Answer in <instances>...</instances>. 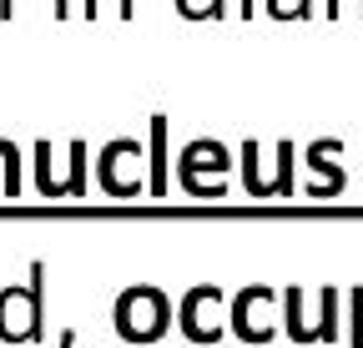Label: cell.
Wrapping results in <instances>:
<instances>
[{
    "label": "cell",
    "instance_id": "cell-1",
    "mask_svg": "<svg viewBox=\"0 0 363 348\" xmlns=\"http://www.w3.org/2000/svg\"><path fill=\"white\" fill-rule=\"evenodd\" d=\"M116 323H121V333L136 338V343L162 338V328H167V298H162L157 288H131V293L116 303Z\"/></svg>",
    "mask_w": 363,
    "mask_h": 348
},
{
    "label": "cell",
    "instance_id": "cell-2",
    "mask_svg": "<svg viewBox=\"0 0 363 348\" xmlns=\"http://www.w3.org/2000/svg\"><path fill=\"white\" fill-rule=\"evenodd\" d=\"M227 172V167H233V157H227V147L222 142H192L187 152H182V182H197V172Z\"/></svg>",
    "mask_w": 363,
    "mask_h": 348
},
{
    "label": "cell",
    "instance_id": "cell-3",
    "mask_svg": "<svg viewBox=\"0 0 363 348\" xmlns=\"http://www.w3.org/2000/svg\"><path fill=\"white\" fill-rule=\"evenodd\" d=\"M136 152H142L136 142H111V147L101 152V182H106L111 192H121V197H126V192H136V182H131L126 172H121V162H131Z\"/></svg>",
    "mask_w": 363,
    "mask_h": 348
},
{
    "label": "cell",
    "instance_id": "cell-4",
    "mask_svg": "<svg viewBox=\"0 0 363 348\" xmlns=\"http://www.w3.org/2000/svg\"><path fill=\"white\" fill-rule=\"evenodd\" d=\"M152 192H167V116H152Z\"/></svg>",
    "mask_w": 363,
    "mask_h": 348
},
{
    "label": "cell",
    "instance_id": "cell-5",
    "mask_svg": "<svg viewBox=\"0 0 363 348\" xmlns=\"http://www.w3.org/2000/svg\"><path fill=\"white\" fill-rule=\"evenodd\" d=\"M318 343H333L338 338V288H323V323L313 328Z\"/></svg>",
    "mask_w": 363,
    "mask_h": 348
},
{
    "label": "cell",
    "instance_id": "cell-6",
    "mask_svg": "<svg viewBox=\"0 0 363 348\" xmlns=\"http://www.w3.org/2000/svg\"><path fill=\"white\" fill-rule=\"evenodd\" d=\"M272 21H313V0H262Z\"/></svg>",
    "mask_w": 363,
    "mask_h": 348
},
{
    "label": "cell",
    "instance_id": "cell-7",
    "mask_svg": "<svg viewBox=\"0 0 363 348\" xmlns=\"http://www.w3.org/2000/svg\"><path fill=\"white\" fill-rule=\"evenodd\" d=\"M177 11L187 21H222L227 16V0H177Z\"/></svg>",
    "mask_w": 363,
    "mask_h": 348
},
{
    "label": "cell",
    "instance_id": "cell-8",
    "mask_svg": "<svg viewBox=\"0 0 363 348\" xmlns=\"http://www.w3.org/2000/svg\"><path fill=\"white\" fill-rule=\"evenodd\" d=\"M288 333L298 343H313V328L303 323V288H288Z\"/></svg>",
    "mask_w": 363,
    "mask_h": 348
},
{
    "label": "cell",
    "instance_id": "cell-9",
    "mask_svg": "<svg viewBox=\"0 0 363 348\" xmlns=\"http://www.w3.org/2000/svg\"><path fill=\"white\" fill-rule=\"evenodd\" d=\"M278 182H272V192H293V142H283L278 147Z\"/></svg>",
    "mask_w": 363,
    "mask_h": 348
},
{
    "label": "cell",
    "instance_id": "cell-10",
    "mask_svg": "<svg viewBox=\"0 0 363 348\" xmlns=\"http://www.w3.org/2000/svg\"><path fill=\"white\" fill-rule=\"evenodd\" d=\"M0 162H6V187L16 192L21 187V172H16V147L11 142H0Z\"/></svg>",
    "mask_w": 363,
    "mask_h": 348
},
{
    "label": "cell",
    "instance_id": "cell-11",
    "mask_svg": "<svg viewBox=\"0 0 363 348\" xmlns=\"http://www.w3.org/2000/svg\"><path fill=\"white\" fill-rule=\"evenodd\" d=\"M56 16H61V21L71 16V0H56Z\"/></svg>",
    "mask_w": 363,
    "mask_h": 348
},
{
    "label": "cell",
    "instance_id": "cell-12",
    "mask_svg": "<svg viewBox=\"0 0 363 348\" xmlns=\"http://www.w3.org/2000/svg\"><path fill=\"white\" fill-rule=\"evenodd\" d=\"M252 11H257V6H252V0H242V16H252Z\"/></svg>",
    "mask_w": 363,
    "mask_h": 348
}]
</instances>
